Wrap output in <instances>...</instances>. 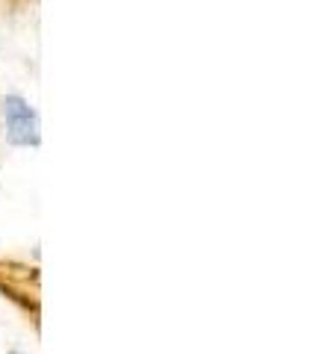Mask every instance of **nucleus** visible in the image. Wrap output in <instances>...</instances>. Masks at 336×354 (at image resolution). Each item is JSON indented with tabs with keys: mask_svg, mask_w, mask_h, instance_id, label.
Masks as SVG:
<instances>
[{
	"mask_svg": "<svg viewBox=\"0 0 336 354\" xmlns=\"http://www.w3.org/2000/svg\"><path fill=\"white\" fill-rule=\"evenodd\" d=\"M0 115H3V133L9 145L18 148H36L41 142V124L39 113L27 104L21 95H3L0 97Z\"/></svg>",
	"mask_w": 336,
	"mask_h": 354,
	"instance_id": "obj_1",
	"label": "nucleus"
},
{
	"mask_svg": "<svg viewBox=\"0 0 336 354\" xmlns=\"http://www.w3.org/2000/svg\"><path fill=\"white\" fill-rule=\"evenodd\" d=\"M9 354H21V351H9Z\"/></svg>",
	"mask_w": 336,
	"mask_h": 354,
	"instance_id": "obj_2",
	"label": "nucleus"
}]
</instances>
